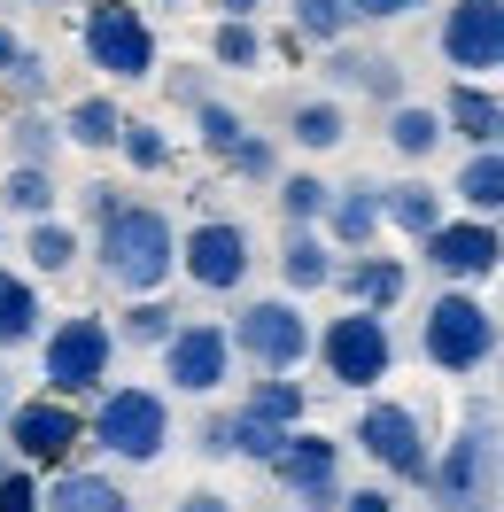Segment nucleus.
<instances>
[{
	"mask_svg": "<svg viewBox=\"0 0 504 512\" xmlns=\"http://www.w3.org/2000/svg\"><path fill=\"white\" fill-rule=\"evenodd\" d=\"M419 489H427L435 512H497V497H504V419H497V404H481V396L458 404V435L435 450V466H427Z\"/></svg>",
	"mask_w": 504,
	"mask_h": 512,
	"instance_id": "1",
	"label": "nucleus"
},
{
	"mask_svg": "<svg viewBox=\"0 0 504 512\" xmlns=\"http://www.w3.org/2000/svg\"><path fill=\"white\" fill-rule=\"evenodd\" d=\"M94 272L117 295H163V280L179 272V225L156 202H117V218L94 225Z\"/></svg>",
	"mask_w": 504,
	"mask_h": 512,
	"instance_id": "2",
	"label": "nucleus"
},
{
	"mask_svg": "<svg viewBox=\"0 0 504 512\" xmlns=\"http://www.w3.org/2000/svg\"><path fill=\"white\" fill-rule=\"evenodd\" d=\"M504 350V319L481 303V288H442L427 295V311H419V357L450 373V381H473L481 365H497Z\"/></svg>",
	"mask_w": 504,
	"mask_h": 512,
	"instance_id": "3",
	"label": "nucleus"
},
{
	"mask_svg": "<svg viewBox=\"0 0 504 512\" xmlns=\"http://www.w3.org/2000/svg\"><path fill=\"white\" fill-rule=\"evenodd\" d=\"M39 350V396H63V404H94L109 373H117V326L101 319V311H70L55 319L47 334L32 342Z\"/></svg>",
	"mask_w": 504,
	"mask_h": 512,
	"instance_id": "4",
	"label": "nucleus"
},
{
	"mask_svg": "<svg viewBox=\"0 0 504 512\" xmlns=\"http://www.w3.org/2000/svg\"><path fill=\"white\" fill-rule=\"evenodd\" d=\"M86 443L117 466H156L171 450V396L148 381H109L86 412Z\"/></svg>",
	"mask_w": 504,
	"mask_h": 512,
	"instance_id": "5",
	"label": "nucleus"
},
{
	"mask_svg": "<svg viewBox=\"0 0 504 512\" xmlns=\"http://www.w3.org/2000/svg\"><path fill=\"white\" fill-rule=\"evenodd\" d=\"M78 47H86V63H94L109 86H148V78L163 70L156 24H148L140 0H86V16H78Z\"/></svg>",
	"mask_w": 504,
	"mask_h": 512,
	"instance_id": "6",
	"label": "nucleus"
},
{
	"mask_svg": "<svg viewBox=\"0 0 504 512\" xmlns=\"http://www.w3.org/2000/svg\"><path fill=\"white\" fill-rule=\"evenodd\" d=\"M318 373L334 388H349V396H380V381L396 373V334H388V319L380 311H342V319L318 326Z\"/></svg>",
	"mask_w": 504,
	"mask_h": 512,
	"instance_id": "7",
	"label": "nucleus"
},
{
	"mask_svg": "<svg viewBox=\"0 0 504 512\" xmlns=\"http://www.w3.org/2000/svg\"><path fill=\"white\" fill-rule=\"evenodd\" d=\"M225 334H233V357L256 365V373H295L318 342V326L303 319V295H249L225 319Z\"/></svg>",
	"mask_w": 504,
	"mask_h": 512,
	"instance_id": "8",
	"label": "nucleus"
},
{
	"mask_svg": "<svg viewBox=\"0 0 504 512\" xmlns=\"http://www.w3.org/2000/svg\"><path fill=\"white\" fill-rule=\"evenodd\" d=\"M349 443L373 458L388 481H427V466H435V443H427V419H419V404H396V396H365V412H357V427H349Z\"/></svg>",
	"mask_w": 504,
	"mask_h": 512,
	"instance_id": "9",
	"label": "nucleus"
},
{
	"mask_svg": "<svg viewBox=\"0 0 504 512\" xmlns=\"http://www.w3.org/2000/svg\"><path fill=\"white\" fill-rule=\"evenodd\" d=\"M0 443L16 450V466H32V474H63L70 450L86 443V412L63 404V396H16L8 419H0Z\"/></svg>",
	"mask_w": 504,
	"mask_h": 512,
	"instance_id": "10",
	"label": "nucleus"
},
{
	"mask_svg": "<svg viewBox=\"0 0 504 512\" xmlns=\"http://www.w3.org/2000/svg\"><path fill=\"white\" fill-rule=\"evenodd\" d=\"M179 272L202 295H241L256 272V233L241 218H194L179 233Z\"/></svg>",
	"mask_w": 504,
	"mask_h": 512,
	"instance_id": "11",
	"label": "nucleus"
},
{
	"mask_svg": "<svg viewBox=\"0 0 504 512\" xmlns=\"http://www.w3.org/2000/svg\"><path fill=\"white\" fill-rule=\"evenodd\" d=\"M156 365H163V388L171 396H218L225 381H233V334H225V319H179V334L156 350Z\"/></svg>",
	"mask_w": 504,
	"mask_h": 512,
	"instance_id": "12",
	"label": "nucleus"
},
{
	"mask_svg": "<svg viewBox=\"0 0 504 512\" xmlns=\"http://www.w3.org/2000/svg\"><path fill=\"white\" fill-rule=\"evenodd\" d=\"M419 264L435 272L442 288H481L504 272V225L489 218H442L427 241H419Z\"/></svg>",
	"mask_w": 504,
	"mask_h": 512,
	"instance_id": "13",
	"label": "nucleus"
},
{
	"mask_svg": "<svg viewBox=\"0 0 504 512\" xmlns=\"http://www.w3.org/2000/svg\"><path fill=\"white\" fill-rule=\"evenodd\" d=\"M264 474L287 489V505H295V512H342V443H334V435L295 427Z\"/></svg>",
	"mask_w": 504,
	"mask_h": 512,
	"instance_id": "14",
	"label": "nucleus"
},
{
	"mask_svg": "<svg viewBox=\"0 0 504 512\" xmlns=\"http://www.w3.org/2000/svg\"><path fill=\"white\" fill-rule=\"evenodd\" d=\"M435 47H442V63L458 70V78L504 70V0H450Z\"/></svg>",
	"mask_w": 504,
	"mask_h": 512,
	"instance_id": "15",
	"label": "nucleus"
},
{
	"mask_svg": "<svg viewBox=\"0 0 504 512\" xmlns=\"http://www.w3.org/2000/svg\"><path fill=\"white\" fill-rule=\"evenodd\" d=\"M318 78H326V94L342 101V94H357V101H380V109H396L404 101V63L396 55H380V47H326V63H318Z\"/></svg>",
	"mask_w": 504,
	"mask_h": 512,
	"instance_id": "16",
	"label": "nucleus"
},
{
	"mask_svg": "<svg viewBox=\"0 0 504 512\" xmlns=\"http://www.w3.org/2000/svg\"><path fill=\"white\" fill-rule=\"evenodd\" d=\"M334 288H342V303L349 311H396L411 295V264L404 256H373V249H357V256H342V272H334Z\"/></svg>",
	"mask_w": 504,
	"mask_h": 512,
	"instance_id": "17",
	"label": "nucleus"
},
{
	"mask_svg": "<svg viewBox=\"0 0 504 512\" xmlns=\"http://www.w3.org/2000/svg\"><path fill=\"white\" fill-rule=\"evenodd\" d=\"M380 225H388V218H380V179H349V187H334L318 233H326L342 256H357V249H373V241H380Z\"/></svg>",
	"mask_w": 504,
	"mask_h": 512,
	"instance_id": "18",
	"label": "nucleus"
},
{
	"mask_svg": "<svg viewBox=\"0 0 504 512\" xmlns=\"http://www.w3.org/2000/svg\"><path fill=\"white\" fill-rule=\"evenodd\" d=\"M435 109H442V132H450V140H466V148H504V101L489 94L481 78H458Z\"/></svg>",
	"mask_w": 504,
	"mask_h": 512,
	"instance_id": "19",
	"label": "nucleus"
},
{
	"mask_svg": "<svg viewBox=\"0 0 504 512\" xmlns=\"http://www.w3.org/2000/svg\"><path fill=\"white\" fill-rule=\"evenodd\" d=\"M334 272H342V249H334L318 225H287V233H280V288L287 295L334 288Z\"/></svg>",
	"mask_w": 504,
	"mask_h": 512,
	"instance_id": "20",
	"label": "nucleus"
},
{
	"mask_svg": "<svg viewBox=\"0 0 504 512\" xmlns=\"http://www.w3.org/2000/svg\"><path fill=\"white\" fill-rule=\"evenodd\" d=\"M0 94L16 101V109H39V101L55 94V63H47L16 24H0Z\"/></svg>",
	"mask_w": 504,
	"mask_h": 512,
	"instance_id": "21",
	"label": "nucleus"
},
{
	"mask_svg": "<svg viewBox=\"0 0 504 512\" xmlns=\"http://www.w3.org/2000/svg\"><path fill=\"white\" fill-rule=\"evenodd\" d=\"M450 202L466 210V218H489V225H504V148H473L466 163H458V179H450Z\"/></svg>",
	"mask_w": 504,
	"mask_h": 512,
	"instance_id": "22",
	"label": "nucleus"
},
{
	"mask_svg": "<svg viewBox=\"0 0 504 512\" xmlns=\"http://www.w3.org/2000/svg\"><path fill=\"white\" fill-rule=\"evenodd\" d=\"M47 334V303H39V280L0 264V350H32Z\"/></svg>",
	"mask_w": 504,
	"mask_h": 512,
	"instance_id": "23",
	"label": "nucleus"
},
{
	"mask_svg": "<svg viewBox=\"0 0 504 512\" xmlns=\"http://www.w3.org/2000/svg\"><path fill=\"white\" fill-rule=\"evenodd\" d=\"M47 512H132L125 481L94 474V466H63V474L47 481V497H39Z\"/></svg>",
	"mask_w": 504,
	"mask_h": 512,
	"instance_id": "24",
	"label": "nucleus"
},
{
	"mask_svg": "<svg viewBox=\"0 0 504 512\" xmlns=\"http://www.w3.org/2000/svg\"><path fill=\"white\" fill-rule=\"evenodd\" d=\"M287 140L303 148V156H334L349 140V109L334 94H303V101H287Z\"/></svg>",
	"mask_w": 504,
	"mask_h": 512,
	"instance_id": "25",
	"label": "nucleus"
},
{
	"mask_svg": "<svg viewBox=\"0 0 504 512\" xmlns=\"http://www.w3.org/2000/svg\"><path fill=\"white\" fill-rule=\"evenodd\" d=\"M380 218L396 225V233H411V241H427L450 218V194L427 187V179H396V187H380Z\"/></svg>",
	"mask_w": 504,
	"mask_h": 512,
	"instance_id": "26",
	"label": "nucleus"
},
{
	"mask_svg": "<svg viewBox=\"0 0 504 512\" xmlns=\"http://www.w3.org/2000/svg\"><path fill=\"white\" fill-rule=\"evenodd\" d=\"M78 256H86V233L70 218H32L24 225V272H32V280H63Z\"/></svg>",
	"mask_w": 504,
	"mask_h": 512,
	"instance_id": "27",
	"label": "nucleus"
},
{
	"mask_svg": "<svg viewBox=\"0 0 504 512\" xmlns=\"http://www.w3.org/2000/svg\"><path fill=\"white\" fill-rule=\"evenodd\" d=\"M55 125H63V148L109 156V148H117V132H125V109H117L109 94H78V101L63 109V117H55Z\"/></svg>",
	"mask_w": 504,
	"mask_h": 512,
	"instance_id": "28",
	"label": "nucleus"
},
{
	"mask_svg": "<svg viewBox=\"0 0 504 512\" xmlns=\"http://www.w3.org/2000/svg\"><path fill=\"white\" fill-rule=\"evenodd\" d=\"M55 202H63V187H55L47 163H8L0 171V218L32 225V218H55Z\"/></svg>",
	"mask_w": 504,
	"mask_h": 512,
	"instance_id": "29",
	"label": "nucleus"
},
{
	"mask_svg": "<svg viewBox=\"0 0 504 512\" xmlns=\"http://www.w3.org/2000/svg\"><path fill=\"white\" fill-rule=\"evenodd\" d=\"M380 140H388V148H396V156L404 163H427L442 148V140H450V132H442V109L435 101H396V109H388V125H380Z\"/></svg>",
	"mask_w": 504,
	"mask_h": 512,
	"instance_id": "30",
	"label": "nucleus"
},
{
	"mask_svg": "<svg viewBox=\"0 0 504 512\" xmlns=\"http://www.w3.org/2000/svg\"><path fill=\"white\" fill-rule=\"evenodd\" d=\"M109 326H117V350H163V342L179 334V311H171L163 295H132Z\"/></svg>",
	"mask_w": 504,
	"mask_h": 512,
	"instance_id": "31",
	"label": "nucleus"
},
{
	"mask_svg": "<svg viewBox=\"0 0 504 512\" xmlns=\"http://www.w3.org/2000/svg\"><path fill=\"white\" fill-rule=\"evenodd\" d=\"M349 0H287V32L303 39V47H342L349 39Z\"/></svg>",
	"mask_w": 504,
	"mask_h": 512,
	"instance_id": "32",
	"label": "nucleus"
},
{
	"mask_svg": "<svg viewBox=\"0 0 504 512\" xmlns=\"http://www.w3.org/2000/svg\"><path fill=\"white\" fill-rule=\"evenodd\" d=\"M55 156H63V125L47 109H16L8 117V163H47L55 171Z\"/></svg>",
	"mask_w": 504,
	"mask_h": 512,
	"instance_id": "33",
	"label": "nucleus"
},
{
	"mask_svg": "<svg viewBox=\"0 0 504 512\" xmlns=\"http://www.w3.org/2000/svg\"><path fill=\"white\" fill-rule=\"evenodd\" d=\"M272 202H280L287 225H318L326 202H334V187H326L318 171H280V179H272Z\"/></svg>",
	"mask_w": 504,
	"mask_h": 512,
	"instance_id": "34",
	"label": "nucleus"
},
{
	"mask_svg": "<svg viewBox=\"0 0 504 512\" xmlns=\"http://www.w3.org/2000/svg\"><path fill=\"white\" fill-rule=\"evenodd\" d=\"M264 55H272V39L256 32V24H233V16L210 24V63L218 70H264Z\"/></svg>",
	"mask_w": 504,
	"mask_h": 512,
	"instance_id": "35",
	"label": "nucleus"
},
{
	"mask_svg": "<svg viewBox=\"0 0 504 512\" xmlns=\"http://www.w3.org/2000/svg\"><path fill=\"white\" fill-rule=\"evenodd\" d=\"M295 435V427H272V419H256V412H225V443H233V458H249V466H272L280 458V443Z\"/></svg>",
	"mask_w": 504,
	"mask_h": 512,
	"instance_id": "36",
	"label": "nucleus"
},
{
	"mask_svg": "<svg viewBox=\"0 0 504 512\" xmlns=\"http://www.w3.org/2000/svg\"><path fill=\"white\" fill-rule=\"evenodd\" d=\"M241 412H256V419H272V427H303V412H311V396L287 381V373H264V381L241 396Z\"/></svg>",
	"mask_w": 504,
	"mask_h": 512,
	"instance_id": "37",
	"label": "nucleus"
},
{
	"mask_svg": "<svg viewBox=\"0 0 504 512\" xmlns=\"http://www.w3.org/2000/svg\"><path fill=\"white\" fill-rule=\"evenodd\" d=\"M225 171H233L241 187H272V179H280V140H272V132H241V140L225 148Z\"/></svg>",
	"mask_w": 504,
	"mask_h": 512,
	"instance_id": "38",
	"label": "nucleus"
},
{
	"mask_svg": "<svg viewBox=\"0 0 504 512\" xmlns=\"http://www.w3.org/2000/svg\"><path fill=\"white\" fill-rule=\"evenodd\" d=\"M241 132H249V117H241L233 101H218V94H210L202 109H194V140H202V156H210V163H225V148H233Z\"/></svg>",
	"mask_w": 504,
	"mask_h": 512,
	"instance_id": "39",
	"label": "nucleus"
},
{
	"mask_svg": "<svg viewBox=\"0 0 504 512\" xmlns=\"http://www.w3.org/2000/svg\"><path fill=\"white\" fill-rule=\"evenodd\" d=\"M117 156H125L132 171H171V132L148 125V117H125V132H117Z\"/></svg>",
	"mask_w": 504,
	"mask_h": 512,
	"instance_id": "40",
	"label": "nucleus"
},
{
	"mask_svg": "<svg viewBox=\"0 0 504 512\" xmlns=\"http://www.w3.org/2000/svg\"><path fill=\"white\" fill-rule=\"evenodd\" d=\"M39 497H47V481H39L32 466H8V474H0V512H47Z\"/></svg>",
	"mask_w": 504,
	"mask_h": 512,
	"instance_id": "41",
	"label": "nucleus"
},
{
	"mask_svg": "<svg viewBox=\"0 0 504 512\" xmlns=\"http://www.w3.org/2000/svg\"><path fill=\"white\" fill-rule=\"evenodd\" d=\"M419 8H435V0H349L357 24H404V16H419Z\"/></svg>",
	"mask_w": 504,
	"mask_h": 512,
	"instance_id": "42",
	"label": "nucleus"
},
{
	"mask_svg": "<svg viewBox=\"0 0 504 512\" xmlns=\"http://www.w3.org/2000/svg\"><path fill=\"white\" fill-rule=\"evenodd\" d=\"M117 202H125V187L94 179V187H78V218H86V225H101V218H117Z\"/></svg>",
	"mask_w": 504,
	"mask_h": 512,
	"instance_id": "43",
	"label": "nucleus"
},
{
	"mask_svg": "<svg viewBox=\"0 0 504 512\" xmlns=\"http://www.w3.org/2000/svg\"><path fill=\"white\" fill-rule=\"evenodd\" d=\"M156 78H163V70H156ZM163 86H171V101H179V109H202V101H210V78H202V70H171Z\"/></svg>",
	"mask_w": 504,
	"mask_h": 512,
	"instance_id": "44",
	"label": "nucleus"
},
{
	"mask_svg": "<svg viewBox=\"0 0 504 512\" xmlns=\"http://www.w3.org/2000/svg\"><path fill=\"white\" fill-rule=\"evenodd\" d=\"M194 450H202V458H233V443H225V412H202V427H194Z\"/></svg>",
	"mask_w": 504,
	"mask_h": 512,
	"instance_id": "45",
	"label": "nucleus"
},
{
	"mask_svg": "<svg viewBox=\"0 0 504 512\" xmlns=\"http://www.w3.org/2000/svg\"><path fill=\"white\" fill-rule=\"evenodd\" d=\"M342 512H396V497L380 481H365V489H342Z\"/></svg>",
	"mask_w": 504,
	"mask_h": 512,
	"instance_id": "46",
	"label": "nucleus"
},
{
	"mask_svg": "<svg viewBox=\"0 0 504 512\" xmlns=\"http://www.w3.org/2000/svg\"><path fill=\"white\" fill-rule=\"evenodd\" d=\"M171 512H233V497H225V489H187Z\"/></svg>",
	"mask_w": 504,
	"mask_h": 512,
	"instance_id": "47",
	"label": "nucleus"
},
{
	"mask_svg": "<svg viewBox=\"0 0 504 512\" xmlns=\"http://www.w3.org/2000/svg\"><path fill=\"white\" fill-rule=\"evenodd\" d=\"M210 8H218V16H233V24H256V8H264V0H210Z\"/></svg>",
	"mask_w": 504,
	"mask_h": 512,
	"instance_id": "48",
	"label": "nucleus"
},
{
	"mask_svg": "<svg viewBox=\"0 0 504 512\" xmlns=\"http://www.w3.org/2000/svg\"><path fill=\"white\" fill-rule=\"evenodd\" d=\"M8 404H16V381H8V373H0V419H8Z\"/></svg>",
	"mask_w": 504,
	"mask_h": 512,
	"instance_id": "49",
	"label": "nucleus"
},
{
	"mask_svg": "<svg viewBox=\"0 0 504 512\" xmlns=\"http://www.w3.org/2000/svg\"><path fill=\"white\" fill-rule=\"evenodd\" d=\"M148 8H187V0H148Z\"/></svg>",
	"mask_w": 504,
	"mask_h": 512,
	"instance_id": "50",
	"label": "nucleus"
},
{
	"mask_svg": "<svg viewBox=\"0 0 504 512\" xmlns=\"http://www.w3.org/2000/svg\"><path fill=\"white\" fill-rule=\"evenodd\" d=\"M497 381H504V350H497Z\"/></svg>",
	"mask_w": 504,
	"mask_h": 512,
	"instance_id": "51",
	"label": "nucleus"
},
{
	"mask_svg": "<svg viewBox=\"0 0 504 512\" xmlns=\"http://www.w3.org/2000/svg\"><path fill=\"white\" fill-rule=\"evenodd\" d=\"M0 474H8V450H0Z\"/></svg>",
	"mask_w": 504,
	"mask_h": 512,
	"instance_id": "52",
	"label": "nucleus"
},
{
	"mask_svg": "<svg viewBox=\"0 0 504 512\" xmlns=\"http://www.w3.org/2000/svg\"><path fill=\"white\" fill-rule=\"evenodd\" d=\"M0 225H8V218H0Z\"/></svg>",
	"mask_w": 504,
	"mask_h": 512,
	"instance_id": "53",
	"label": "nucleus"
}]
</instances>
